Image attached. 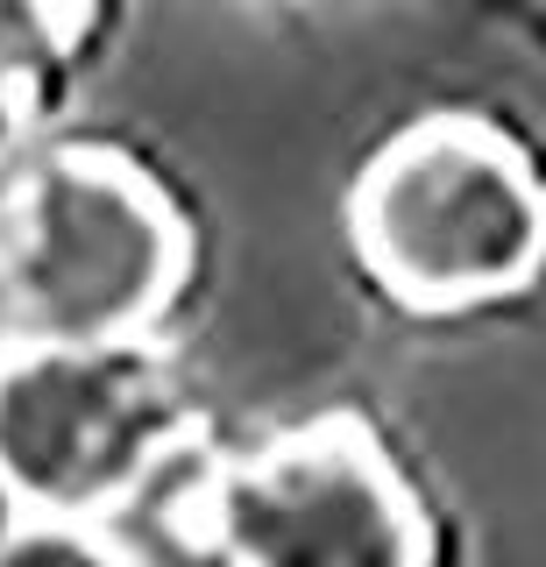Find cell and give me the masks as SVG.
<instances>
[{
  "instance_id": "5",
  "label": "cell",
  "mask_w": 546,
  "mask_h": 567,
  "mask_svg": "<svg viewBox=\"0 0 546 567\" xmlns=\"http://www.w3.org/2000/svg\"><path fill=\"white\" fill-rule=\"evenodd\" d=\"M0 567H121V560L79 532H29V539L0 546Z\"/></svg>"
},
{
  "instance_id": "4",
  "label": "cell",
  "mask_w": 546,
  "mask_h": 567,
  "mask_svg": "<svg viewBox=\"0 0 546 567\" xmlns=\"http://www.w3.org/2000/svg\"><path fill=\"white\" fill-rule=\"evenodd\" d=\"M171 220L107 164H58L29 185L14 227V284L58 341H107L171 284Z\"/></svg>"
},
{
  "instance_id": "2",
  "label": "cell",
  "mask_w": 546,
  "mask_h": 567,
  "mask_svg": "<svg viewBox=\"0 0 546 567\" xmlns=\"http://www.w3.org/2000/svg\"><path fill=\"white\" fill-rule=\"evenodd\" d=\"M171 383L143 354L64 341L0 383V468L58 511L107 504L171 440Z\"/></svg>"
},
{
  "instance_id": "1",
  "label": "cell",
  "mask_w": 546,
  "mask_h": 567,
  "mask_svg": "<svg viewBox=\"0 0 546 567\" xmlns=\"http://www.w3.org/2000/svg\"><path fill=\"white\" fill-rule=\"evenodd\" d=\"M356 235L377 277L412 306H468L533 277L546 248V192L497 135L433 121L369 164Z\"/></svg>"
},
{
  "instance_id": "3",
  "label": "cell",
  "mask_w": 546,
  "mask_h": 567,
  "mask_svg": "<svg viewBox=\"0 0 546 567\" xmlns=\"http://www.w3.org/2000/svg\"><path fill=\"white\" fill-rule=\"evenodd\" d=\"M235 567H426V525L362 433L320 425L270 447L220 496Z\"/></svg>"
}]
</instances>
